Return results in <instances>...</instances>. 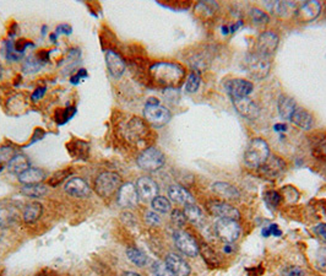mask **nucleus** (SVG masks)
Instances as JSON below:
<instances>
[{
	"label": "nucleus",
	"mask_w": 326,
	"mask_h": 276,
	"mask_svg": "<svg viewBox=\"0 0 326 276\" xmlns=\"http://www.w3.org/2000/svg\"><path fill=\"white\" fill-rule=\"evenodd\" d=\"M150 75L159 86L176 88L181 86L185 79V70L183 66L177 63L158 62L151 65Z\"/></svg>",
	"instance_id": "obj_1"
},
{
	"label": "nucleus",
	"mask_w": 326,
	"mask_h": 276,
	"mask_svg": "<svg viewBox=\"0 0 326 276\" xmlns=\"http://www.w3.org/2000/svg\"><path fill=\"white\" fill-rule=\"evenodd\" d=\"M270 157L269 144L261 137H255L248 144L244 153V162L250 168H260Z\"/></svg>",
	"instance_id": "obj_2"
},
{
	"label": "nucleus",
	"mask_w": 326,
	"mask_h": 276,
	"mask_svg": "<svg viewBox=\"0 0 326 276\" xmlns=\"http://www.w3.org/2000/svg\"><path fill=\"white\" fill-rule=\"evenodd\" d=\"M121 187V177L117 172L106 171L97 176L95 181V190L98 197L108 199L118 193Z\"/></svg>",
	"instance_id": "obj_3"
},
{
	"label": "nucleus",
	"mask_w": 326,
	"mask_h": 276,
	"mask_svg": "<svg viewBox=\"0 0 326 276\" xmlns=\"http://www.w3.org/2000/svg\"><path fill=\"white\" fill-rule=\"evenodd\" d=\"M137 166L146 172H156L163 167L166 162V156L159 149L147 148L139 155L136 160Z\"/></svg>",
	"instance_id": "obj_4"
},
{
	"label": "nucleus",
	"mask_w": 326,
	"mask_h": 276,
	"mask_svg": "<svg viewBox=\"0 0 326 276\" xmlns=\"http://www.w3.org/2000/svg\"><path fill=\"white\" fill-rule=\"evenodd\" d=\"M245 68L248 73L255 79H264L269 74L271 62H270V58L253 52L245 58Z\"/></svg>",
	"instance_id": "obj_5"
},
{
	"label": "nucleus",
	"mask_w": 326,
	"mask_h": 276,
	"mask_svg": "<svg viewBox=\"0 0 326 276\" xmlns=\"http://www.w3.org/2000/svg\"><path fill=\"white\" fill-rule=\"evenodd\" d=\"M215 228H216L217 236L225 243H233L240 236V226L237 220L218 219Z\"/></svg>",
	"instance_id": "obj_6"
},
{
	"label": "nucleus",
	"mask_w": 326,
	"mask_h": 276,
	"mask_svg": "<svg viewBox=\"0 0 326 276\" xmlns=\"http://www.w3.org/2000/svg\"><path fill=\"white\" fill-rule=\"evenodd\" d=\"M140 197L139 193L136 190V186L130 183H124L121 184L117 193V203L120 208L124 209H131L139 204Z\"/></svg>",
	"instance_id": "obj_7"
},
{
	"label": "nucleus",
	"mask_w": 326,
	"mask_h": 276,
	"mask_svg": "<svg viewBox=\"0 0 326 276\" xmlns=\"http://www.w3.org/2000/svg\"><path fill=\"white\" fill-rule=\"evenodd\" d=\"M143 117L152 125L162 126L171 120L172 114H171L170 109L166 108L165 106H161V104H156V106L146 104L145 109H143Z\"/></svg>",
	"instance_id": "obj_8"
},
{
	"label": "nucleus",
	"mask_w": 326,
	"mask_h": 276,
	"mask_svg": "<svg viewBox=\"0 0 326 276\" xmlns=\"http://www.w3.org/2000/svg\"><path fill=\"white\" fill-rule=\"evenodd\" d=\"M174 243H176L177 248L181 250L182 253L185 254L188 256L194 258L199 254V244L195 241V238L193 236H190L188 232L184 231H176L173 234Z\"/></svg>",
	"instance_id": "obj_9"
},
{
	"label": "nucleus",
	"mask_w": 326,
	"mask_h": 276,
	"mask_svg": "<svg viewBox=\"0 0 326 276\" xmlns=\"http://www.w3.org/2000/svg\"><path fill=\"white\" fill-rule=\"evenodd\" d=\"M278 46V36L277 33L272 31L262 32L256 41V53L264 55V57L271 58L275 54Z\"/></svg>",
	"instance_id": "obj_10"
},
{
	"label": "nucleus",
	"mask_w": 326,
	"mask_h": 276,
	"mask_svg": "<svg viewBox=\"0 0 326 276\" xmlns=\"http://www.w3.org/2000/svg\"><path fill=\"white\" fill-rule=\"evenodd\" d=\"M207 210L212 216H216L218 219H231V220H238L239 219V211L231 204L225 203V201H210L207 204Z\"/></svg>",
	"instance_id": "obj_11"
},
{
	"label": "nucleus",
	"mask_w": 326,
	"mask_h": 276,
	"mask_svg": "<svg viewBox=\"0 0 326 276\" xmlns=\"http://www.w3.org/2000/svg\"><path fill=\"white\" fill-rule=\"evenodd\" d=\"M20 219V210L13 201H0V227H11Z\"/></svg>",
	"instance_id": "obj_12"
},
{
	"label": "nucleus",
	"mask_w": 326,
	"mask_h": 276,
	"mask_svg": "<svg viewBox=\"0 0 326 276\" xmlns=\"http://www.w3.org/2000/svg\"><path fill=\"white\" fill-rule=\"evenodd\" d=\"M232 103H233L234 108L239 114L245 117L247 119H255L259 117V106L253 101V99L245 96V97H231Z\"/></svg>",
	"instance_id": "obj_13"
},
{
	"label": "nucleus",
	"mask_w": 326,
	"mask_h": 276,
	"mask_svg": "<svg viewBox=\"0 0 326 276\" xmlns=\"http://www.w3.org/2000/svg\"><path fill=\"white\" fill-rule=\"evenodd\" d=\"M135 186L140 199L143 201H152L158 194V184L150 177H140Z\"/></svg>",
	"instance_id": "obj_14"
},
{
	"label": "nucleus",
	"mask_w": 326,
	"mask_h": 276,
	"mask_svg": "<svg viewBox=\"0 0 326 276\" xmlns=\"http://www.w3.org/2000/svg\"><path fill=\"white\" fill-rule=\"evenodd\" d=\"M65 193L73 198H86L90 195L91 188L82 178L73 177L65 183Z\"/></svg>",
	"instance_id": "obj_15"
},
{
	"label": "nucleus",
	"mask_w": 326,
	"mask_h": 276,
	"mask_svg": "<svg viewBox=\"0 0 326 276\" xmlns=\"http://www.w3.org/2000/svg\"><path fill=\"white\" fill-rule=\"evenodd\" d=\"M166 265L171 270L173 276H189L190 275V266L182 256H179L176 253H170L166 256Z\"/></svg>",
	"instance_id": "obj_16"
},
{
	"label": "nucleus",
	"mask_w": 326,
	"mask_h": 276,
	"mask_svg": "<svg viewBox=\"0 0 326 276\" xmlns=\"http://www.w3.org/2000/svg\"><path fill=\"white\" fill-rule=\"evenodd\" d=\"M106 64L107 68H108L109 74L115 79L120 77L125 71L126 65L124 59L121 58V55L117 52L112 51V49H108L106 52Z\"/></svg>",
	"instance_id": "obj_17"
},
{
	"label": "nucleus",
	"mask_w": 326,
	"mask_h": 276,
	"mask_svg": "<svg viewBox=\"0 0 326 276\" xmlns=\"http://www.w3.org/2000/svg\"><path fill=\"white\" fill-rule=\"evenodd\" d=\"M320 11H321V5L319 2H306L303 3L298 9H295V16L298 20L303 22L313 21L319 16Z\"/></svg>",
	"instance_id": "obj_18"
},
{
	"label": "nucleus",
	"mask_w": 326,
	"mask_h": 276,
	"mask_svg": "<svg viewBox=\"0 0 326 276\" xmlns=\"http://www.w3.org/2000/svg\"><path fill=\"white\" fill-rule=\"evenodd\" d=\"M226 88L231 97H245L253 91V84L248 80L232 79L226 84Z\"/></svg>",
	"instance_id": "obj_19"
},
{
	"label": "nucleus",
	"mask_w": 326,
	"mask_h": 276,
	"mask_svg": "<svg viewBox=\"0 0 326 276\" xmlns=\"http://www.w3.org/2000/svg\"><path fill=\"white\" fill-rule=\"evenodd\" d=\"M46 178V172L37 167L27 168L25 172H22L21 175L18 176L19 182H20L21 184H24V186H26V184H40L42 183Z\"/></svg>",
	"instance_id": "obj_20"
},
{
	"label": "nucleus",
	"mask_w": 326,
	"mask_h": 276,
	"mask_svg": "<svg viewBox=\"0 0 326 276\" xmlns=\"http://www.w3.org/2000/svg\"><path fill=\"white\" fill-rule=\"evenodd\" d=\"M168 197L174 203L182 204L184 206L188 205V204H195L193 195L185 188L181 186H171L168 188Z\"/></svg>",
	"instance_id": "obj_21"
},
{
	"label": "nucleus",
	"mask_w": 326,
	"mask_h": 276,
	"mask_svg": "<svg viewBox=\"0 0 326 276\" xmlns=\"http://www.w3.org/2000/svg\"><path fill=\"white\" fill-rule=\"evenodd\" d=\"M294 125L299 126L302 130H309L313 126V115L304 108L297 107L291 118Z\"/></svg>",
	"instance_id": "obj_22"
},
{
	"label": "nucleus",
	"mask_w": 326,
	"mask_h": 276,
	"mask_svg": "<svg viewBox=\"0 0 326 276\" xmlns=\"http://www.w3.org/2000/svg\"><path fill=\"white\" fill-rule=\"evenodd\" d=\"M43 214V206L42 204L38 201H31L25 206L24 211H22V220L26 223H35L36 221L41 219Z\"/></svg>",
	"instance_id": "obj_23"
},
{
	"label": "nucleus",
	"mask_w": 326,
	"mask_h": 276,
	"mask_svg": "<svg viewBox=\"0 0 326 276\" xmlns=\"http://www.w3.org/2000/svg\"><path fill=\"white\" fill-rule=\"evenodd\" d=\"M31 166H30V160L29 157L26 156V155L24 154H18L15 157H14L11 161L8 162V171H9L10 173H13V175H21L22 172H25V171L27 170V168H30Z\"/></svg>",
	"instance_id": "obj_24"
},
{
	"label": "nucleus",
	"mask_w": 326,
	"mask_h": 276,
	"mask_svg": "<svg viewBox=\"0 0 326 276\" xmlns=\"http://www.w3.org/2000/svg\"><path fill=\"white\" fill-rule=\"evenodd\" d=\"M297 108V103L289 96L282 95L278 98V113L283 119H291L294 110Z\"/></svg>",
	"instance_id": "obj_25"
},
{
	"label": "nucleus",
	"mask_w": 326,
	"mask_h": 276,
	"mask_svg": "<svg viewBox=\"0 0 326 276\" xmlns=\"http://www.w3.org/2000/svg\"><path fill=\"white\" fill-rule=\"evenodd\" d=\"M212 190L216 193L220 197L225 199H231V200H234V199H238L239 192L236 187L231 186L228 183H223V182H218V183H215L212 186Z\"/></svg>",
	"instance_id": "obj_26"
},
{
	"label": "nucleus",
	"mask_w": 326,
	"mask_h": 276,
	"mask_svg": "<svg viewBox=\"0 0 326 276\" xmlns=\"http://www.w3.org/2000/svg\"><path fill=\"white\" fill-rule=\"evenodd\" d=\"M283 161L281 159H278V157H269L266 160V162L261 166L265 175L269 177L278 176L283 171Z\"/></svg>",
	"instance_id": "obj_27"
},
{
	"label": "nucleus",
	"mask_w": 326,
	"mask_h": 276,
	"mask_svg": "<svg viewBox=\"0 0 326 276\" xmlns=\"http://www.w3.org/2000/svg\"><path fill=\"white\" fill-rule=\"evenodd\" d=\"M21 193L27 198L31 199H41L48 194V187L44 184H26L22 186Z\"/></svg>",
	"instance_id": "obj_28"
},
{
	"label": "nucleus",
	"mask_w": 326,
	"mask_h": 276,
	"mask_svg": "<svg viewBox=\"0 0 326 276\" xmlns=\"http://www.w3.org/2000/svg\"><path fill=\"white\" fill-rule=\"evenodd\" d=\"M146 125L145 123L140 119V118H134L128 123V128H126V134L130 139L139 140L141 139L143 135L146 134Z\"/></svg>",
	"instance_id": "obj_29"
},
{
	"label": "nucleus",
	"mask_w": 326,
	"mask_h": 276,
	"mask_svg": "<svg viewBox=\"0 0 326 276\" xmlns=\"http://www.w3.org/2000/svg\"><path fill=\"white\" fill-rule=\"evenodd\" d=\"M184 215L187 217V220H189L192 223H195V225H203L204 221H205V216H204L203 211L195 204H188V205H185Z\"/></svg>",
	"instance_id": "obj_30"
},
{
	"label": "nucleus",
	"mask_w": 326,
	"mask_h": 276,
	"mask_svg": "<svg viewBox=\"0 0 326 276\" xmlns=\"http://www.w3.org/2000/svg\"><path fill=\"white\" fill-rule=\"evenodd\" d=\"M311 154L315 159L326 162V134L315 136L311 145Z\"/></svg>",
	"instance_id": "obj_31"
},
{
	"label": "nucleus",
	"mask_w": 326,
	"mask_h": 276,
	"mask_svg": "<svg viewBox=\"0 0 326 276\" xmlns=\"http://www.w3.org/2000/svg\"><path fill=\"white\" fill-rule=\"evenodd\" d=\"M126 256H128L129 260L134 265H136V266L141 267L147 264V256H146V254L143 253L142 250H140L139 248L129 247L128 249H126Z\"/></svg>",
	"instance_id": "obj_32"
},
{
	"label": "nucleus",
	"mask_w": 326,
	"mask_h": 276,
	"mask_svg": "<svg viewBox=\"0 0 326 276\" xmlns=\"http://www.w3.org/2000/svg\"><path fill=\"white\" fill-rule=\"evenodd\" d=\"M199 252L201 253V255H203L204 260L206 261L207 265H210V266L212 267L218 266V264H220L218 255L216 254V252L210 247V245L203 244L200 248H199Z\"/></svg>",
	"instance_id": "obj_33"
},
{
	"label": "nucleus",
	"mask_w": 326,
	"mask_h": 276,
	"mask_svg": "<svg viewBox=\"0 0 326 276\" xmlns=\"http://www.w3.org/2000/svg\"><path fill=\"white\" fill-rule=\"evenodd\" d=\"M44 64L38 59L37 55H30L29 58H26V60L24 62V65H22V69H24L25 73L32 74L40 71V69L42 68Z\"/></svg>",
	"instance_id": "obj_34"
},
{
	"label": "nucleus",
	"mask_w": 326,
	"mask_h": 276,
	"mask_svg": "<svg viewBox=\"0 0 326 276\" xmlns=\"http://www.w3.org/2000/svg\"><path fill=\"white\" fill-rule=\"evenodd\" d=\"M151 206H152L154 211L161 212V214H167V212H170L171 209H172L171 201L166 197H161V195H157V197L151 201Z\"/></svg>",
	"instance_id": "obj_35"
},
{
	"label": "nucleus",
	"mask_w": 326,
	"mask_h": 276,
	"mask_svg": "<svg viewBox=\"0 0 326 276\" xmlns=\"http://www.w3.org/2000/svg\"><path fill=\"white\" fill-rule=\"evenodd\" d=\"M218 9V5L215 2H201L196 5V13L205 18H210L214 15Z\"/></svg>",
	"instance_id": "obj_36"
},
{
	"label": "nucleus",
	"mask_w": 326,
	"mask_h": 276,
	"mask_svg": "<svg viewBox=\"0 0 326 276\" xmlns=\"http://www.w3.org/2000/svg\"><path fill=\"white\" fill-rule=\"evenodd\" d=\"M267 7L272 10V13L277 14V15H286L288 11L293 10L295 8L294 3H286V2H273L269 4Z\"/></svg>",
	"instance_id": "obj_37"
},
{
	"label": "nucleus",
	"mask_w": 326,
	"mask_h": 276,
	"mask_svg": "<svg viewBox=\"0 0 326 276\" xmlns=\"http://www.w3.org/2000/svg\"><path fill=\"white\" fill-rule=\"evenodd\" d=\"M200 84H201L200 75H199L196 71H192L189 77L187 79V81H185V90H187V92L189 93H194L199 90Z\"/></svg>",
	"instance_id": "obj_38"
},
{
	"label": "nucleus",
	"mask_w": 326,
	"mask_h": 276,
	"mask_svg": "<svg viewBox=\"0 0 326 276\" xmlns=\"http://www.w3.org/2000/svg\"><path fill=\"white\" fill-rule=\"evenodd\" d=\"M71 175H73V171L71 170H62L55 172L53 176L49 178L48 184L49 187H58L63 183V182L66 181Z\"/></svg>",
	"instance_id": "obj_39"
},
{
	"label": "nucleus",
	"mask_w": 326,
	"mask_h": 276,
	"mask_svg": "<svg viewBox=\"0 0 326 276\" xmlns=\"http://www.w3.org/2000/svg\"><path fill=\"white\" fill-rule=\"evenodd\" d=\"M18 154L19 151L16 150L15 148H13V146H9V145L0 146V162H2V164H4V162H9Z\"/></svg>",
	"instance_id": "obj_40"
},
{
	"label": "nucleus",
	"mask_w": 326,
	"mask_h": 276,
	"mask_svg": "<svg viewBox=\"0 0 326 276\" xmlns=\"http://www.w3.org/2000/svg\"><path fill=\"white\" fill-rule=\"evenodd\" d=\"M5 53H7V59L10 60V62H19L24 57V55L16 52L15 42H13L11 40L7 41V43H5Z\"/></svg>",
	"instance_id": "obj_41"
},
{
	"label": "nucleus",
	"mask_w": 326,
	"mask_h": 276,
	"mask_svg": "<svg viewBox=\"0 0 326 276\" xmlns=\"http://www.w3.org/2000/svg\"><path fill=\"white\" fill-rule=\"evenodd\" d=\"M75 114H76L75 107H70V108H65L63 110H59V112H57V117H55V120H57V123L59 124L60 119H63L62 124H65L66 121L70 120L71 118H73Z\"/></svg>",
	"instance_id": "obj_42"
},
{
	"label": "nucleus",
	"mask_w": 326,
	"mask_h": 276,
	"mask_svg": "<svg viewBox=\"0 0 326 276\" xmlns=\"http://www.w3.org/2000/svg\"><path fill=\"white\" fill-rule=\"evenodd\" d=\"M250 18L256 24H266V22H269V15L260 9H256V8H253L250 10Z\"/></svg>",
	"instance_id": "obj_43"
},
{
	"label": "nucleus",
	"mask_w": 326,
	"mask_h": 276,
	"mask_svg": "<svg viewBox=\"0 0 326 276\" xmlns=\"http://www.w3.org/2000/svg\"><path fill=\"white\" fill-rule=\"evenodd\" d=\"M152 271L154 276H173L171 270L168 269L167 265L163 261H154L152 265Z\"/></svg>",
	"instance_id": "obj_44"
},
{
	"label": "nucleus",
	"mask_w": 326,
	"mask_h": 276,
	"mask_svg": "<svg viewBox=\"0 0 326 276\" xmlns=\"http://www.w3.org/2000/svg\"><path fill=\"white\" fill-rule=\"evenodd\" d=\"M171 220L177 227H183L185 225V221H187V217H185L184 211H181L179 209L172 210V214H171Z\"/></svg>",
	"instance_id": "obj_45"
},
{
	"label": "nucleus",
	"mask_w": 326,
	"mask_h": 276,
	"mask_svg": "<svg viewBox=\"0 0 326 276\" xmlns=\"http://www.w3.org/2000/svg\"><path fill=\"white\" fill-rule=\"evenodd\" d=\"M315 265L320 271L326 272V248H320L316 252Z\"/></svg>",
	"instance_id": "obj_46"
},
{
	"label": "nucleus",
	"mask_w": 326,
	"mask_h": 276,
	"mask_svg": "<svg viewBox=\"0 0 326 276\" xmlns=\"http://www.w3.org/2000/svg\"><path fill=\"white\" fill-rule=\"evenodd\" d=\"M281 200H282V197L277 192H269L266 194V201L271 208H277Z\"/></svg>",
	"instance_id": "obj_47"
},
{
	"label": "nucleus",
	"mask_w": 326,
	"mask_h": 276,
	"mask_svg": "<svg viewBox=\"0 0 326 276\" xmlns=\"http://www.w3.org/2000/svg\"><path fill=\"white\" fill-rule=\"evenodd\" d=\"M29 47H35V43H32L31 41H27V40H19L18 42L15 43V49H16V52H18V53H20L24 55L25 53V51H26L27 48H29Z\"/></svg>",
	"instance_id": "obj_48"
},
{
	"label": "nucleus",
	"mask_w": 326,
	"mask_h": 276,
	"mask_svg": "<svg viewBox=\"0 0 326 276\" xmlns=\"http://www.w3.org/2000/svg\"><path fill=\"white\" fill-rule=\"evenodd\" d=\"M281 276H304V271L298 266L284 267Z\"/></svg>",
	"instance_id": "obj_49"
},
{
	"label": "nucleus",
	"mask_w": 326,
	"mask_h": 276,
	"mask_svg": "<svg viewBox=\"0 0 326 276\" xmlns=\"http://www.w3.org/2000/svg\"><path fill=\"white\" fill-rule=\"evenodd\" d=\"M145 221L151 226H157L161 223V219H159V216L153 211H146Z\"/></svg>",
	"instance_id": "obj_50"
},
{
	"label": "nucleus",
	"mask_w": 326,
	"mask_h": 276,
	"mask_svg": "<svg viewBox=\"0 0 326 276\" xmlns=\"http://www.w3.org/2000/svg\"><path fill=\"white\" fill-rule=\"evenodd\" d=\"M271 234L278 237L282 234V232L280 231V228H278L277 225H271V226H269L267 228H264V230H262V236L264 237H269V236H271Z\"/></svg>",
	"instance_id": "obj_51"
},
{
	"label": "nucleus",
	"mask_w": 326,
	"mask_h": 276,
	"mask_svg": "<svg viewBox=\"0 0 326 276\" xmlns=\"http://www.w3.org/2000/svg\"><path fill=\"white\" fill-rule=\"evenodd\" d=\"M46 91H47V87L46 86H42V87H37L35 90V92L32 93L31 96V99L33 102H37L40 101V99L43 98V96L46 95Z\"/></svg>",
	"instance_id": "obj_52"
},
{
	"label": "nucleus",
	"mask_w": 326,
	"mask_h": 276,
	"mask_svg": "<svg viewBox=\"0 0 326 276\" xmlns=\"http://www.w3.org/2000/svg\"><path fill=\"white\" fill-rule=\"evenodd\" d=\"M85 77H87V71L85 70V69H80V70L77 71L76 75H74L73 77H71V79H70V82H71V84H73V85H76V84H79L80 80H81V79H85Z\"/></svg>",
	"instance_id": "obj_53"
},
{
	"label": "nucleus",
	"mask_w": 326,
	"mask_h": 276,
	"mask_svg": "<svg viewBox=\"0 0 326 276\" xmlns=\"http://www.w3.org/2000/svg\"><path fill=\"white\" fill-rule=\"evenodd\" d=\"M71 32H73V29H71V26H69V25L66 24L59 25V26L55 29V33H57V35H60V33H63V35H71Z\"/></svg>",
	"instance_id": "obj_54"
},
{
	"label": "nucleus",
	"mask_w": 326,
	"mask_h": 276,
	"mask_svg": "<svg viewBox=\"0 0 326 276\" xmlns=\"http://www.w3.org/2000/svg\"><path fill=\"white\" fill-rule=\"evenodd\" d=\"M315 232L322 239L326 241V223H320V225H317L315 227Z\"/></svg>",
	"instance_id": "obj_55"
},
{
	"label": "nucleus",
	"mask_w": 326,
	"mask_h": 276,
	"mask_svg": "<svg viewBox=\"0 0 326 276\" xmlns=\"http://www.w3.org/2000/svg\"><path fill=\"white\" fill-rule=\"evenodd\" d=\"M273 128H275L276 131H286L287 130L286 124H276V125L273 126Z\"/></svg>",
	"instance_id": "obj_56"
},
{
	"label": "nucleus",
	"mask_w": 326,
	"mask_h": 276,
	"mask_svg": "<svg viewBox=\"0 0 326 276\" xmlns=\"http://www.w3.org/2000/svg\"><path fill=\"white\" fill-rule=\"evenodd\" d=\"M123 276H142V275L136 274V272H132V271H126V272H124Z\"/></svg>",
	"instance_id": "obj_57"
},
{
	"label": "nucleus",
	"mask_w": 326,
	"mask_h": 276,
	"mask_svg": "<svg viewBox=\"0 0 326 276\" xmlns=\"http://www.w3.org/2000/svg\"><path fill=\"white\" fill-rule=\"evenodd\" d=\"M49 38H51V41L53 43H57V33H52L51 36H49Z\"/></svg>",
	"instance_id": "obj_58"
},
{
	"label": "nucleus",
	"mask_w": 326,
	"mask_h": 276,
	"mask_svg": "<svg viewBox=\"0 0 326 276\" xmlns=\"http://www.w3.org/2000/svg\"><path fill=\"white\" fill-rule=\"evenodd\" d=\"M3 77V66L0 65V79H2Z\"/></svg>",
	"instance_id": "obj_59"
},
{
	"label": "nucleus",
	"mask_w": 326,
	"mask_h": 276,
	"mask_svg": "<svg viewBox=\"0 0 326 276\" xmlns=\"http://www.w3.org/2000/svg\"><path fill=\"white\" fill-rule=\"evenodd\" d=\"M3 170H4V165H3L2 162H0V172H2Z\"/></svg>",
	"instance_id": "obj_60"
},
{
	"label": "nucleus",
	"mask_w": 326,
	"mask_h": 276,
	"mask_svg": "<svg viewBox=\"0 0 326 276\" xmlns=\"http://www.w3.org/2000/svg\"><path fill=\"white\" fill-rule=\"evenodd\" d=\"M37 276H47V275H37Z\"/></svg>",
	"instance_id": "obj_61"
}]
</instances>
